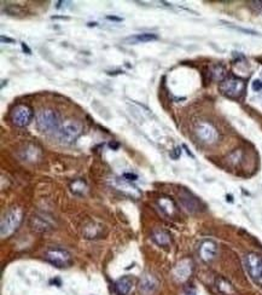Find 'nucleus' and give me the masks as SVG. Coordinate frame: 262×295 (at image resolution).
Wrapping results in <instances>:
<instances>
[{
  "mask_svg": "<svg viewBox=\"0 0 262 295\" xmlns=\"http://www.w3.org/2000/svg\"><path fill=\"white\" fill-rule=\"evenodd\" d=\"M22 220H23V212L20 207H12L1 218L0 224V235L2 238H6L12 235L18 228H20Z\"/></svg>",
  "mask_w": 262,
  "mask_h": 295,
  "instance_id": "nucleus-1",
  "label": "nucleus"
},
{
  "mask_svg": "<svg viewBox=\"0 0 262 295\" xmlns=\"http://www.w3.org/2000/svg\"><path fill=\"white\" fill-rule=\"evenodd\" d=\"M37 126L38 128L45 133L58 131L61 127V120L59 115L54 110L44 109L37 114Z\"/></svg>",
  "mask_w": 262,
  "mask_h": 295,
  "instance_id": "nucleus-2",
  "label": "nucleus"
},
{
  "mask_svg": "<svg viewBox=\"0 0 262 295\" xmlns=\"http://www.w3.org/2000/svg\"><path fill=\"white\" fill-rule=\"evenodd\" d=\"M83 133V125L78 121L67 120L57 131V137L63 144H72Z\"/></svg>",
  "mask_w": 262,
  "mask_h": 295,
  "instance_id": "nucleus-3",
  "label": "nucleus"
},
{
  "mask_svg": "<svg viewBox=\"0 0 262 295\" xmlns=\"http://www.w3.org/2000/svg\"><path fill=\"white\" fill-rule=\"evenodd\" d=\"M244 266L254 283L262 287V255L258 253H248L244 256Z\"/></svg>",
  "mask_w": 262,
  "mask_h": 295,
  "instance_id": "nucleus-4",
  "label": "nucleus"
},
{
  "mask_svg": "<svg viewBox=\"0 0 262 295\" xmlns=\"http://www.w3.org/2000/svg\"><path fill=\"white\" fill-rule=\"evenodd\" d=\"M219 89L223 96L228 98H239L244 93L245 82L244 80L236 78V76H228L220 82Z\"/></svg>",
  "mask_w": 262,
  "mask_h": 295,
  "instance_id": "nucleus-5",
  "label": "nucleus"
},
{
  "mask_svg": "<svg viewBox=\"0 0 262 295\" xmlns=\"http://www.w3.org/2000/svg\"><path fill=\"white\" fill-rule=\"evenodd\" d=\"M45 259L53 266L58 267V269H63L68 267L72 264V255L68 250L63 248L52 247L48 248L45 252Z\"/></svg>",
  "mask_w": 262,
  "mask_h": 295,
  "instance_id": "nucleus-6",
  "label": "nucleus"
},
{
  "mask_svg": "<svg viewBox=\"0 0 262 295\" xmlns=\"http://www.w3.org/2000/svg\"><path fill=\"white\" fill-rule=\"evenodd\" d=\"M33 115V109L28 104H17L11 112V121L17 127H24L31 123Z\"/></svg>",
  "mask_w": 262,
  "mask_h": 295,
  "instance_id": "nucleus-7",
  "label": "nucleus"
},
{
  "mask_svg": "<svg viewBox=\"0 0 262 295\" xmlns=\"http://www.w3.org/2000/svg\"><path fill=\"white\" fill-rule=\"evenodd\" d=\"M29 225L37 233H47L54 228V220L46 213H35L31 218Z\"/></svg>",
  "mask_w": 262,
  "mask_h": 295,
  "instance_id": "nucleus-8",
  "label": "nucleus"
},
{
  "mask_svg": "<svg viewBox=\"0 0 262 295\" xmlns=\"http://www.w3.org/2000/svg\"><path fill=\"white\" fill-rule=\"evenodd\" d=\"M196 134L206 144H214L218 140V138H219V133H218L217 128L212 123L206 122V121L199 122L196 126Z\"/></svg>",
  "mask_w": 262,
  "mask_h": 295,
  "instance_id": "nucleus-9",
  "label": "nucleus"
},
{
  "mask_svg": "<svg viewBox=\"0 0 262 295\" xmlns=\"http://www.w3.org/2000/svg\"><path fill=\"white\" fill-rule=\"evenodd\" d=\"M180 202L184 206V208L186 209L190 213H197L201 211V201L198 200L192 192H190L189 190L181 189L179 191Z\"/></svg>",
  "mask_w": 262,
  "mask_h": 295,
  "instance_id": "nucleus-10",
  "label": "nucleus"
},
{
  "mask_svg": "<svg viewBox=\"0 0 262 295\" xmlns=\"http://www.w3.org/2000/svg\"><path fill=\"white\" fill-rule=\"evenodd\" d=\"M192 274V261L190 259H182L176 264L173 270V276L178 282H185Z\"/></svg>",
  "mask_w": 262,
  "mask_h": 295,
  "instance_id": "nucleus-11",
  "label": "nucleus"
},
{
  "mask_svg": "<svg viewBox=\"0 0 262 295\" xmlns=\"http://www.w3.org/2000/svg\"><path fill=\"white\" fill-rule=\"evenodd\" d=\"M199 256L204 263H210L218 254V244L212 239H204L199 246Z\"/></svg>",
  "mask_w": 262,
  "mask_h": 295,
  "instance_id": "nucleus-12",
  "label": "nucleus"
},
{
  "mask_svg": "<svg viewBox=\"0 0 262 295\" xmlns=\"http://www.w3.org/2000/svg\"><path fill=\"white\" fill-rule=\"evenodd\" d=\"M115 186L116 189L120 190V191H122L124 194H126L131 197L140 196V191H139L135 186H133L131 181L126 180L125 178H117L115 180Z\"/></svg>",
  "mask_w": 262,
  "mask_h": 295,
  "instance_id": "nucleus-13",
  "label": "nucleus"
},
{
  "mask_svg": "<svg viewBox=\"0 0 262 295\" xmlns=\"http://www.w3.org/2000/svg\"><path fill=\"white\" fill-rule=\"evenodd\" d=\"M133 287V278L131 276H124V277L119 278L115 282L114 289L117 295H128L130 292L132 291Z\"/></svg>",
  "mask_w": 262,
  "mask_h": 295,
  "instance_id": "nucleus-14",
  "label": "nucleus"
},
{
  "mask_svg": "<svg viewBox=\"0 0 262 295\" xmlns=\"http://www.w3.org/2000/svg\"><path fill=\"white\" fill-rule=\"evenodd\" d=\"M158 286L157 280L155 278V276L150 275V274H145L141 277L140 280V292H143L144 294H150L152 292L156 291Z\"/></svg>",
  "mask_w": 262,
  "mask_h": 295,
  "instance_id": "nucleus-15",
  "label": "nucleus"
},
{
  "mask_svg": "<svg viewBox=\"0 0 262 295\" xmlns=\"http://www.w3.org/2000/svg\"><path fill=\"white\" fill-rule=\"evenodd\" d=\"M152 241L160 247H168L172 243V236L166 230H155L151 235Z\"/></svg>",
  "mask_w": 262,
  "mask_h": 295,
  "instance_id": "nucleus-16",
  "label": "nucleus"
},
{
  "mask_svg": "<svg viewBox=\"0 0 262 295\" xmlns=\"http://www.w3.org/2000/svg\"><path fill=\"white\" fill-rule=\"evenodd\" d=\"M215 286H217L218 291L223 295H236L237 293L236 289L232 286L230 281H227L223 277H218L217 280H215Z\"/></svg>",
  "mask_w": 262,
  "mask_h": 295,
  "instance_id": "nucleus-17",
  "label": "nucleus"
},
{
  "mask_svg": "<svg viewBox=\"0 0 262 295\" xmlns=\"http://www.w3.org/2000/svg\"><path fill=\"white\" fill-rule=\"evenodd\" d=\"M70 191L76 196H84L88 191V186L84 179H75L70 183Z\"/></svg>",
  "mask_w": 262,
  "mask_h": 295,
  "instance_id": "nucleus-18",
  "label": "nucleus"
},
{
  "mask_svg": "<svg viewBox=\"0 0 262 295\" xmlns=\"http://www.w3.org/2000/svg\"><path fill=\"white\" fill-rule=\"evenodd\" d=\"M158 205H160L161 209H162L166 214H168V216H173V214L175 213L176 211L175 203H174L171 198L160 197V200H158Z\"/></svg>",
  "mask_w": 262,
  "mask_h": 295,
  "instance_id": "nucleus-19",
  "label": "nucleus"
},
{
  "mask_svg": "<svg viewBox=\"0 0 262 295\" xmlns=\"http://www.w3.org/2000/svg\"><path fill=\"white\" fill-rule=\"evenodd\" d=\"M100 231H102V227L92 223L84 229V235L86 236V238H95V237L99 236Z\"/></svg>",
  "mask_w": 262,
  "mask_h": 295,
  "instance_id": "nucleus-20",
  "label": "nucleus"
},
{
  "mask_svg": "<svg viewBox=\"0 0 262 295\" xmlns=\"http://www.w3.org/2000/svg\"><path fill=\"white\" fill-rule=\"evenodd\" d=\"M158 37L156 34L152 33H141V34H136L135 37L127 39L128 41H134V43H149V41L157 40Z\"/></svg>",
  "mask_w": 262,
  "mask_h": 295,
  "instance_id": "nucleus-21",
  "label": "nucleus"
},
{
  "mask_svg": "<svg viewBox=\"0 0 262 295\" xmlns=\"http://www.w3.org/2000/svg\"><path fill=\"white\" fill-rule=\"evenodd\" d=\"M252 89L255 91V92H260L262 90V81L261 80H254L252 84Z\"/></svg>",
  "mask_w": 262,
  "mask_h": 295,
  "instance_id": "nucleus-22",
  "label": "nucleus"
},
{
  "mask_svg": "<svg viewBox=\"0 0 262 295\" xmlns=\"http://www.w3.org/2000/svg\"><path fill=\"white\" fill-rule=\"evenodd\" d=\"M180 155H181V148L180 147H176L174 150H172L171 153V158L174 159V160H178L180 158Z\"/></svg>",
  "mask_w": 262,
  "mask_h": 295,
  "instance_id": "nucleus-23",
  "label": "nucleus"
},
{
  "mask_svg": "<svg viewBox=\"0 0 262 295\" xmlns=\"http://www.w3.org/2000/svg\"><path fill=\"white\" fill-rule=\"evenodd\" d=\"M122 178H125L126 180L131 181V183H132V181H135L136 179H138V176L133 175V173H125V175L122 176Z\"/></svg>",
  "mask_w": 262,
  "mask_h": 295,
  "instance_id": "nucleus-24",
  "label": "nucleus"
},
{
  "mask_svg": "<svg viewBox=\"0 0 262 295\" xmlns=\"http://www.w3.org/2000/svg\"><path fill=\"white\" fill-rule=\"evenodd\" d=\"M184 294L185 295H197V293H196V291L192 288V287H187V288H185Z\"/></svg>",
  "mask_w": 262,
  "mask_h": 295,
  "instance_id": "nucleus-25",
  "label": "nucleus"
},
{
  "mask_svg": "<svg viewBox=\"0 0 262 295\" xmlns=\"http://www.w3.org/2000/svg\"><path fill=\"white\" fill-rule=\"evenodd\" d=\"M1 41H2V43H10V44H13V43H15V40H13V39H10V38L4 37V35H2V37H1Z\"/></svg>",
  "mask_w": 262,
  "mask_h": 295,
  "instance_id": "nucleus-26",
  "label": "nucleus"
},
{
  "mask_svg": "<svg viewBox=\"0 0 262 295\" xmlns=\"http://www.w3.org/2000/svg\"><path fill=\"white\" fill-rule=\"evenodd\" d=\"M22 49H23V51H24V52L27 51V54H28V55H31V54H32V51H31V50H29L28 46H27L26 44H24V43H22Z\"/></svg>",
  "mask_w": 262,
  "mask_h": 295,
  "instance_id": "nucleus-27",
  "label": "nucleus"
},
{
  "mask_svg": "<svg viewBox=\"0 0 262 295\" xmlns=\"http://www.w3.org/2000/svg\"><path fill=\"white\" fill-rule=\"evenodd\" d=\"M108 20H110V21H117V22H121L122 21V18H120V17H115V16H108Z\"/></svg>",
  "mask_w": 262,
  "mask_h": 295,
  "instance_id": "nucleus-28",
  "label": "nucleus"
},
{
  "mask_svg": "<svg viewBox=\"0 0 262 295\" xmlns=\"http://www.w3.org/2000/svg\"><path fill=\"white\" fill-rule=\"evenodd\" d=\"M110 148H114V149L119 148V144H116V143H113V142H111V143H110Z\"/></svg>",
  "mask_w": 262,
  "mask_h": 295,
  "instance_id": "nucleus-29",
  "label": "nucleus"
},
{
  "mask_svg": "<svg viewBox=\"0 0 262 295\" xmlns=\"http://www.w3.org/2000/svg\"><path fill=\"white\" fill-rule=\"evenodd\" d=\"M254 4H258L259 6L262 7V1H254Z\"/></svg>",
  "mask_w": 262,
  "mask_h": 295,
  "instance_id": "nucleus-30",
  "label": "nucleus"
}]
</instances>
